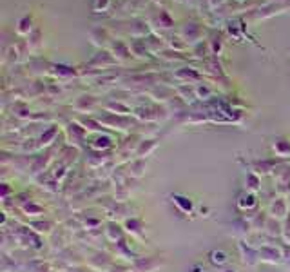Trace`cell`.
I'll return each instance as SVG.
<instances>
[{"label":"cell","mask_w":290,"mask_h":272,"mask_svg":"<svg viewBox=\"0 0 290 272\" xmlns=\"http://www.w3.org/2000/svg\"><path fill=\"white\" fill-rule=\"evenodd\" d=\"M22 211H24L27 216H40V214H44V209H42L40 205H35L33 202L22 205Z\"/></svg>","instance_id":"cell-12"},{"label":"cell","mask_w":290,"mask_h":272,"mask_svg":"<svg viewBox=\"0 0 290 272\" xmlns=\"http://www.w3.org/2000/svg\"><path fill=\"white\" fill-rule=\"evenodd\" d=\"M223 272H236L234 269H227V271H223Z\"/></svg>","instance_id":"cell-19"},{"label":"cell","mask_w":290,"mask_h":272,"mask_svg":"<svg viewBox=\"0 0 290 272\" xmlns=\"http://www.w3.org/2000/svg\"><path fill=\"white\" fill-rule=\"evenodd\" d=\"M256 205H258V200H256L254 192H243V194L238 198V209L243 212L252 211V209H256Z\"/></svg>","instance_id":"cell-7"},{"label":"cell","mask_w":290,"mask_h":272,"mask_svg":"<svg viewBox=\"0 0 290 272\" xmlns=\"http://www.w3.org/2000/svg\"><path fill=\"white\" fill-rule=\"evenodd\" d=\"M93 147H95V149H98V151H100V149H105V147H111V138H107V136H104V138H98V140H96V143H93Z\"/></svg>","instance_id":"cell-15"},{"label":"cell","mask_w":290,"mask_h":272,"mask_svg":"<svg viewBox=\"0 0 290 272\" xmlns=\"http://www.w3.org/2000/svg\"><path fill=\"white\" fill-rule=\"evenodd\" d=\"M105 238L109 240L111 243H118L124 240V229L116 222L107 223V229H105Z\"/></svg>","instance_id":"cell-6"},{"label":"cell","mask_w":290,"mask_h":272,"mask_svg":"<svg viewBox=\"0 0 290 272\" xmlns=\"http://www.w3.org/2000/svg\"><path fill=\"white\" fill-rule=\"evenodd\" d=\"M129 169H133V171H129V176H135V178H140L142 174L145 172V161H136L135 165L129 167Z\"/></svg>","instance_id":"cell-13"},{"label":"cell","mask_w":290,"mask_h":272,"mask_svg":"<svg viewBox=\"0 0 290 272\" xmlns=\"http://www.w3.org/2000/svg\"><path fill=\"white\" fill-rule=\"evenodd\" d=\"M165 263V260L160 256H147V258H136L133 262V271L135 272H156Z\"/></svg>","instance_id":"cell-1"},{"label":"cell","mask_w":290,"mask_h":272,"mask_svg":"<svg viewBox=\"0 0 290 272\" xmlns=\"http://www.w3.org/2000/svg\"><path fill=\"white\" fill-rule=\"evenodd\" d=\"M289 205H290V192H289Z\"/></svg>","instance_id":"cell-20"},{"label":"cell","mask_w":290,"mask_h":272,"mask_svg":"<svg viewBox=\"0 0 290 272\" xmlns=\"http://www.w3.org/2000/svg\"><path fill=\"white\" fill-rule=\"evenodd\" d=\"M281 236L285 238V242L290 245V216L285 220V225H283V234H281Z\"/></svg>","instance_id":"cell-17"},{"label":"cell","mask_w":290,"mask_h":272,"mask_svg":"<svg viewBox=\"0 0 290 272\" xmlns=\"http://www.w3.org/2000/svg\"><path fill=\"white\" fill-rule=\"evenodd\" d=\"M274 151H276V154H278V156L287 158L290 154V143H287L285 140L276 141V143H274Z\"/></svg>","instance_id":"cell-11"},{"label":"cell","mask_w":290,"mask_h":272,"mask_svg":"<svg viewBox=\"0 0 290 272\" xmlns=\"http://www.w3.org/2000/svg\"><path fill=\"white\" fill-rule=\"evenodd\" d=\"M245 189L247 192H258L261 189V178L260 174H256V172H247V178H245Z\"/></svg>","instance_id":"cell-9"},{"label":"cell","mask_w":290,"mask_h":272,"mask_svg":"<svg viewBox=\"0 0 290 272\" xmlns=\"http://www.w3.org/2000/svg\"><path fill=\"white\" fill-rule=\"evenodd\" d=\"M156 147V143L154 141H152V143H142L140 147H138V151H136V156L138 158H142V156H147V154H149L150 151H152V149H154Z\"/></svg>","instance_id":"cell-14"},{"label":"cell","mask_w":290,"mask_h":272,"mask_svg":"<svg viewBox=\"0 0 290 272\" xmlns=\"http://www.w3.org/2000/svg\"><path fill=\"white\" fill-rule=\"evenodd\" d=\"M289 200H285V198H278V200H274V202L270 203V216H272V220H278V222H285L287 218H289Z\"/></svg>","instance_id":"cell-2"},{"label":"cell","mask_w":290,"mask_h":272,"mask_svg":"<svg viewBox=\"0 0 290 272\" xmlns=\"http://www.w3.org/2000/svg\"><path fill=\"white\" fill-rule=\"evenodd\" d=\"M190 272H203V267H201V265H192V267H190Z\"/></svg>","instance_id":"cell-18"},{"label":"cell","mask_w":290,"mask_h":272,"mask_svg":"<svg viewBox=\"0 0 290 272\" xmlns=\"http://www.w3.org/2000/svg\"><path fill=\"white\" fill-rule=\"evenodd\" d=\"M209 260H210V263L214 265V267H223V265H227L229 263V256H227V252H223V251H210V254H209Z\"/></svg>","instance_id":"cell-10"},{"label":"cell","mask_w":290,"mask_h":272,"mask_svg":"<svg viewBox=\"0 0 290 272\" xmlns=\"http://www.w3.org/2000/svg\"><path fill=\"white\" fill-rule=\"evenodd\" d=\"M260 262L270 263V265H280L283 262V254L280 249L272 247V245H263L260 249Z\"/></svg>","instance_id":"cell-4"},{"label":"cell","mask_w":290,"mask_h":272,"mask_svg":"<svg viewBox=\"0 0 290 272\" xmlns=\"http://www.w3.org/2000/svg\"><path fill=\"white\" fill-rule=\"evenodd\" d=\"M31 227H36V231H38V232H49L53 225H51V223H47V222H44V223H42V222H33V223H31Z\"/></svg>","instance_id":"cell-16"},{"label":"cell","mask_w":290,"mask_h":272,"mask_svg":"<svg viewBox=\"0 0 290 272\" xmlns=\"http://www.w3.org/2000/svg\"><path fill=\"white\" fill-rule=\"evenodd\" d=\"M170 202L178 207V211L183 212V214H192L194 211V205H192V200H189L183 194H170Z\"/></svg>","instance_id":"cell-5"},{"label":"cell","mask_w":290,"mask_h":272,"mask_svg":"<svg viewBox=\"0 0 290 272\" xmlns=\"http://www.w3.org/2000/svg\"><path fill=\"white\" fill-rule=\"evenodd\" d=\"M124 229L129 232V234H133V236L144 238V232H142L144 223H142V220H138V218H129V220H125Z\"/></svg>","instance_id":"cell-8"},{"label":"cell","mask_w":290,"mask_h":272,"mask_svg":"<svg viewBox=\"0 0 290 272\" xmlns=\"http://www.w3.org/2000/svg\"><path fill=\"white\" fill-rule=\"evenodd\" d=\"M238 249H240V254H241V258H243V263H245V265L254 267V265L260 263V249H254L247 242L238 243Z\"/></svg>","instance_id":"cell-3"}]
</instances>
